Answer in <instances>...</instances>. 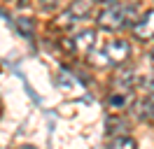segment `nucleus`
<instances>
[{"instance_id":"10","label":"nucleus","mask_w":154,"mask_h":149,"mask_svg":"<svg viewBox=\"0 0 154 149\" xmlns=\"http://www.w3.org/2000/svg\"><path fill=\"white\" fill-rule=\"evenodd\" d=\"M94 2H100V5H107V2H115V0H94Z\"/></svg>"},{"instance_id":"6","label":"nucleus","mask_w":154,"mask_h":149,"mask_svg":"<svg viewBox=\"0 0 154 149\" xmlns=\"http://www.w3.org/2000/svg\"><path fill=\"white\" fill-rule=\"evenodd\" d=\"M128 105H131V96H126V93H112V96L107 98V107L115 110V112L124 110V107H128Z\"/></svg>"},{"instance_id":"4","label":"nucleus","mask_w":154,"mask_h":149,"mask_svg":"<svg viewBox=\"0 0 154 149\" xmlns=\"http://www.w3.org/2000/svg\"><path fill=\"white\" fill-rule=\"evenodd\" d=\"M89 9H91V0H72V5L63 12V17H61L63 21H61V23H72L75 19L79 21L82 17L89 14Z\"/></svg>"},{"instance_id":"12","label":"nucleus","mask_w":154,"mask_h":149,"mask_svg":"<svg viewBox=\"0 0 154 149\" xmlns=\"http://www.w3.org/2000/svg\"><path fill=\"white\" fill-rule=\"evenodd\" d=\"M149 61H152V63H154V51H152V54H149Z\"/></svg>"},{"instance_id":"7","label":"nucleus","mask_w":154,"mask_h":149,"mask_svg":"<svg viewBox=\"0 0 154 149\" xmlns=\"http://www.w3.org/2000/svg\"><path fill=\"white\" fill-rule=\"evenodd\" d=\"M140 117L145 121H152L154 123V93H147L145 100L140 102Z\"/></svg>"},{"instance_id":"2","label":"nucleus","mask_w":154,"mask_h":149,"mask_svg":"<svg viewBox=\"0 0 154 149\" xmlns=\"http://www.w3.org/2000/svg\"><path fill=\"white\" fill-rule=\"evenodd\" d=\"M128 51H131V47L128 42L124 40H112V42H107L105 44V63H115V65H122L128 58Z\"/></svg>"},{"instance_id":"11","label":"nucleus","mask_w":154,"mask_h":149,"mask_svg":"<svg viewBox=\"0 0 154 149\" xmlns=\"http://www.w3.org/2000/svg\"><path fill=\"white\" fill-rule=\"evenodd\" d=\"M40 2H45V5H51V2H54V0H40Z\"/></svg>"},{"instance_id":"3","label":"nucleus","mask_w":154,"mask_h":149,"mask_svg":"<svg viewBox=\"0 0 154 149\" xmlns=\"http://www.w3.org/2000/svg\"><path fill=\"white\" fill-rule=\"evenodd\" d=\"M133 35L138 40H154V9L133 23Z\"/></svg>"},{"instance_id":"5","label":"nucleus","mask_w":154,"mask_h":149,"mask_svg":"<svg viewBox=\"0 0 154 149\" xmlns=\"http://www.w3.org/2000/svg\"><path fill=\"white\" fill-rule=\"evenodd\" d=\"M94 42H96V33L94 30H84L77 37H72L70 42H66V47H75L77 51H89L94 47Z\"/></svg>"},{"instance_id":"8","label":"nucleus","mask_w":154,"mask_h":149,"mask_svg":"<svg viewBox=\"0 0 154 149\" xmlns=\"http://www.w3.org/2000/svg\"><path fill=\"white\" fill-rule=\"evenodd\" d=\"M107 149H138V144H135L133 138H126V135H122V138H115L110 144H107Z\"/></svg>"},{"instance_id":"1","label":"nucleus","mask_w":154,"mask_h":149,"mask_svg":"<svg viewBox=\"0 0 154 149\" xmlns=\"http://www.w3.org/2000/svg\"><path fill=\"white\" fill-rule=\"evenodd\" d=\"M135 12H138L135 5H112L98 14V26L103 30H119L131 19H135Z\"/></svg>"},{"instance_id":"9","label":"nucleus","mask_w":154,"mask_h":149,"mask_svg":"<svg viewBox=\"0 0 154 149\" xmlns=\"http://www.w3.org/2000/svg\"><path fill=\"white\" fill-rule=\"evenodd\" d=\"M17 30H19L23 37H33V19L19 17V19H17Z\"/></svg>"}]
</instances>
